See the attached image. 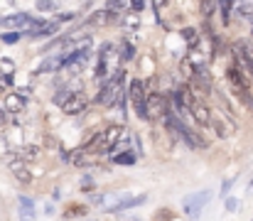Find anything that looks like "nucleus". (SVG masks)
I'll return each mask as SVG.
<instances>
[{
	"label": "nucleus",
	"instance_id": "6ab92c4d",
	"mask_svg": "<svg viewBox=\"0 0 253 221\" xmlns=\"http://www.w3.org/2000/svg\"><path fill=\"white\" fill-rule=\"evenodd\" d=\"M226 209L234 212V209H236V199H229V202H226Z\"/></svg>",
	"mask_w": 253,
	"mask_h": 221
},
{
	"label": "nucleus",
	"instance_id": "4468645a",
	"mask_svg": "<svg viewBox=\"0 0 253 221\" xmlns=\"http://www.w3.org/2000/svg\"><path fill=\"white\" fill-rule=\"evenodd\" d=\"M148 197L145 194H140V197H135V199H128V202H123V204H118V207H113L111 212H121V209H130V207H138V204H143Z\"/></svg>",
	"mask_w": 253,
	"mask_h": 221
},
{
	"label": "nucleus",
	"instance_id": "f3484780",
	"mask_svg": "<svg viewBox=\"0 0 253 221\" xmlns=\"http://www.w3.org/2000/svg\"><path fill=\"white\" fill-rule=\"evenodd\" d=\"M17 40H20L17 32H5V35H2V42H7V44H12V42H17Z\"/></svg>",
	"mask_w": 253,
	"mask_h": 221
},
{
	"label": "nucleus",
	"instance_id": "6e6552de",
	"mask_svg": "<svg viewBox=\"0 0 253 221\" xmlns=\"http://www.w3.org/2000/svg\"><path fill=\"white\" fill-rule=\"evenodd\" d=\"M111 22H116V10H96L86 17V27H108Z\"/></svg>",
	"mask_w": 253,
	"mask_h": 221
},
{
	"label": "nucleus",
	"instance_id": "1a4fd4ad",
	"mask_svg": "<svg viewBox=\"0 0 253 221\" xmlns=\"http://www.w3.org/2000/svg\"><path fill=\"white\" fill-rule=\"evenodd\" d=\"M168 108L169 106H165V98H163L160 93H150V96H148V116H150V118L165 116Z\"/></svg>",
	"mask_w": 253,
	"mask_h": 221
},
{
	"label": "nucleus",
	"instance_id": "f257e3e1",
	"mask_svg": "<svg viewBox=\"0 0 253 221\" xmlns=\"http://www.w3.org/2000/svg\"><path fill=\"white\" fill-rule=\"evenodd\" d=\"M121 135H123V126H106V128H101L91 140H86L84 150L88 155H91V152H111L113 145H118Z\"/></svg>",
	"mask_w": 253,
	"mask_h": 221
},
{
	"label": "nucleus",
	"instance_id": "ddd939ff",
	"mask_svg": "<svg viewBox=\"0 0 253 221\" xmlns=\"http://www.w3.org/2000/svg\"><path fill=\"white\" fill-rule=\"evenodd\" d=\"M236 7H239V15L253 20V0H236Z\"/></svg>",
	"mask_w": 253,
	"mask_h": 221
},
{
	"label": "nucleus",
	"instance_id": "39448f33",
	"mask_svg": "<svg viewBox=\"0 0 253 221\" xmlns=\"http://www.w3.org/2000/svg\"><path fill=\"white\" fill-rule=\"evenodd\" d=\"M128 96H130V103H133L135 113H138L143 121H148L150 116H148V96H145V86H143V81L133 79L130 86H128Z\"/></svg>",
	"mask_w": 253,
	"mask_h": 221
},
{
	"label": "nucleus",
	"instance_id": "f03ea898",
	"mask_svg": "<svg viewBox=\"0 0 253 221\" xmlns=\"http://www.w3.org/2000/svg\"><path fill=\"white\" fill-rule=\"evenodd\" d=\"M226 79H229V88H231V93L246 106V108H251L253 106V96H251V86H249V76L241 72L236 64H229V69H226Z\"/></svg>",
	"mask_w": 253,
	"mask_h": 221
},
{
	"label": "nucleus",
	"instance_id": "423d86ee",
	"mask_svg": "<svg viewBox=\"0 0 253 221\" xmlns=\"http://www.w3.org/2000/svg\"><path fill=\"white\" fill-rule=\"evenodd\" d=\"M113 59H116V47L113 44H103L101 52H98V62H96V76L101 81L108 76L111 67H113Z\"/></svg>",
	"mask_w": 253,
	"mask_h": 221
},
{
	"label": "nucleus",
	"instance_id": "9b49d317",
	"mask_svg": "<svg viewBox=\"0 0 253 221\" xmlns=\"http://www.w3.org/2000/svg\"><path fill=\"white\" fill-rule=\"evenodd\" d=\"M204 199H207V194L202 192V194H197V197H192V199H187V202H184V204H187V214H189L192 219H197V217H199V212H202V207H204V204H202Z\"/></svg>",
	"mask_w": 253,
	"mask_h": 221
},
{
	"label": "nucleus",
	"instance_id": "dca6fc26",
	"mask_svg": "<svg viewBox=\"0 0 253 221\" xmlns=\"http://www.w3.org/2000/svg\"><path fill=\"white\" fill-rule=\"evenodd\" d=\"M130 7V0H108V10H126Z\"/></svg>",
	"mask_w": 253,
	"mask_h": 221
},
{
	"label": "nucleus",
	"instance_id": "aec40b11",
	"mask_svg": "<svg viewBox=\"0 0 253 221\" xmlns=\"http://www.w3.org/2000/svg\"><path fill=\"white\" fill-rule=\"evenodd\" d=\"M202 2H204V5H207V2H209V0H202Z\"/></svg>",
	"mask_w": 253,
	"mask_h": 221
},
{
	"label": "nucleus",
	"instance_id": "9d476101",
	"mask_svg": "<svg viewBox=\"0 0 253 221\" xmlns=\"http://www.w3.org/2000/svg\"><path fill=\"white\" fill-rule=\"evenodd\" d=\"M10 172H12L22 184H30V182H32V172L27 170V165H25L22 160H12V162H10Z\"/></svg>",
	"mask_w": 253,
	"mask_h": 221
},
{
	"label": "nucleus",
	"instance_id": "f8f14e48",
	"mask_svg": "<svg viewBox=\"0 0 253 221\" xmlns=\"http://www.w3.org/2000/svg\"><path fill=\"white\" fill-rule=\"evenodd\" d=\"M22 106H25V98L17 96V93H10V96L5 98V108H7V111H22Z\"/></svg>",
	"mask_w": 253,
	"mask_h": 221
},
{
	"label": "nucleus",
	"instance_id": "7ed1b4c3",
	"mask_svg": "<svg viewBox=\"0 0 253 221\" xmlns=\"http://www.w3.org/2000/svg\"><path fill=\"white\" fill-rule=\"evenodd\" d=\"M57 103L62 106V111L67 116H79V113H84L88 108V96L84 91H69V93H59Z\"/></svg>",
	"mask_w": 253,
	"mask_h": 221
},
{
	"label": "nucleus",
	"instance_id": "2eb2a0df",
	"mask_svg": "<svg viewBox=\"0 0 253 221\" xmlns=\"http://www.w3.org/2000/svg\"><path fill=\"white\" fill-rule=\"evenodd\" d=\"M133 162H135V155H133V152H121V155L113 157V165H126V167H128V165H133Z\"/></svg>",
	"mask_w": 253,
	"mask_h": 221
},
{
	"label": "nucleus",
	"instance_id": "0eeeda50",
	"mask_svg": "<svg viewBox=\"0 0 253 221\" xmlns=\"http://www.w3.org/2000/svg\"><path fill=\"white\" fill-rule=\"evenodd\" d=\"M32 25H40V22H35V20H32L30 15H25V12L7 15V17L0 20V27H5V30H20V27H32Z\"/></svg>",
	"mask_w": 253,
	"mask_h": 221
},
{
	"label": "nucleus",
	"instance_id": "20e7f679",
	"mask_svg": "<svg viewBox=\"0 0 253 221\" xmlns=\"http://www.w3.org/2000/svg\"><path fill=\"white\" fill-rule=\"evenodd\" d=\"M187 111L192 113V118L197 121V126L211 128V108L202 98H197L194 93H187Z\"/></svg>",
	"mask_w": 253,
	"mask_h": 221
},
{
	"label": "nucleus",
	"instance_id": "a211bd4d",
	"mask_svg": "<svg viewBox=\"0 0 253 221\" xmlns=\"http://www.w3.org/2000/svg\"><path fill=\"white\" fill-rule=\"evenodd\" d=\"M40 7L42 10H52V0H40Z\"/></svg>",
	"mask_w": 253,
	"mask_h": 221
}]
</instances>
